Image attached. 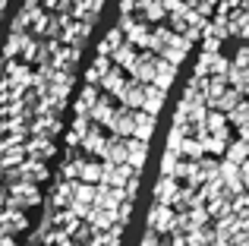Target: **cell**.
<instances>
[{
    "instance_id": "3957f363",
    "label": "cell",
    "mask_w": 249,
    "mask_h": 246,
    "mask_svg": "<svg viewBox=\"0 0 249 246\" xmlns=\"http://www.w3.org/2000/svg\"><path fill=\"white\" fill-rule=\"evenodd\" d=\"M180 155L186 161H202V158H205V148H202V142L196 139V136H186L183 145H180Z\"/></svg>"
},
{
    "instance_id": "6da1fadb",
    "label": "cell",
    "mask_w": 249,
    "mask_h": 246,
    "mask_svg": "<svg viewBox=\"0 0 249 246\" xmlns=\"http://www.w3.org/2000/svg\"><path fill=\"white\" fill-rule=\"evenodd\" d=\"M133 123H136L133 139L148 142V139H152V133H155V123H158V117H152V114H145V111H133Z\"/></svg>"
},
{
    "instance_id": "52a82bcc",
    "label": "cell",
    "mask_w": 249,
    "mask_h": 246,
    "mask_svg": "<svg viewBox=\"0 0 249 246\" xmlns=\"http://www.w3.org/2000/svg\"><path fill=\"white\" fill-rule=\"evenodd\" d=\"M221 38H214V35H202V54H218L221 51Z\"/></svg>"
},
{
    "instance_id": "ba28073f",
    "label": "cell",
    "mask_w": 249,
    "mask_h": 246,
    "mask_svg": "<svg viewBox=\"0 0 249 246\" xmlns=\"http://www.w3.org/2000/svg\"><path fill=\"white\" fill-rule=\"evenodd\" d=\"M82 177H85V180H98V177H104V171H101L98 164H85V167H82Z\"/></svg>"
},
{
    "instance_id": "8992f818",
    "label": "cell",
    "mask_w": 249,
    "mask_h": 246,
    "mask_svg": "<svg viewBox=\"0 0 249 246\" xmlns=\"http://www.w3.org/2000/svg\"><path fill=\"white\" fill-rule=\"evenodd\" d=\"M158 57H164V60L170 63V67H177V70L183 67V60H186V54H183V51H174V48H164Z\"/></svg>"
},
{
    "instance_id": "7a4b0ae2",
    "label": "cell",
    "mask_w": 249,
    "mask_h": 246,
    "mask_svg": "<svg viewBox=\"0 0 249 246\" xmlns=\"http://www.w3.org/2000/svg\"><path fill=\"white\" fill-rule=\"evenodd\" d=\"M227 161H231V164H237V167H243L246 161H249V142H231V145H227V155H224Z\"/></svg>"
},
{
    "instance_id": "277c9868",
    "label": "cell",
    "mask_w": 249,
    "mask_h": 246,
    "mask_svg": "<svg viewBox=\"0 0 249 246\" xmlns=\"http://www.w3.org/2000/svg\"><path fill=\"white\" fill-rule=\"evenodd\" d=\"M126 152H129V164L133 167H142L145 164V155H148V142H139V139H129L126 142Z\"/></svg>"
},
{
    "instance_id": "5b68a950",
    "label": "cell",
    "mask_w": 249,
    "mask_h": 246,
    "mask_svg": "<svg viewBox=\"0 0 249 246\" xmlns=\"http://www.w3.org/2000/svg\"><path fill=\"white\" fill-rule=\"evenodd\" d=\"M231 63H233L237 70H249V41H243V44L237 48V54H233Z\"/></svg>"
}]
</instances>
